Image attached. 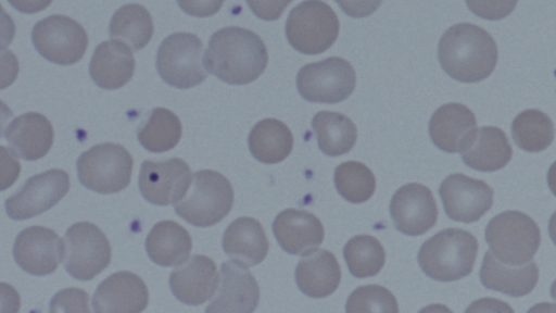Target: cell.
<instances>
[{"label":"cell","instance_id":"6da1fadb","mask_svg":"<svg viewBox=\"0 0 556 313\" xmlns=\"http://www.w3.org/2000/svg\"><path fill=\"white\" fill-rule=\"evenodd\" d=\"M267 62V49L261 37L236 26L215 32L204 53L206 71L230 85L254 82L265 71Z\"/></svg>","mask_w":556,"mask_h":313},{"label":"cell","instance_id":"7a4b0ae2","mask_svg":"<svg viewBox=\"0 0 556 313\" xmlns=\"http://www.w3.org/2000/svg\"><path fill=\"white\" fill-rule=\"evenodd\" d=\"M438 57L444 72L462 83H477L489 77L497 62V46L483 28L459 23L441 37Z\"/></svg>","mask_w":556,"mask_h":313},{"label":"cell","instance_id":"3957f363","mask_svg":"<svg viewBox=\"0 0 556 313\" xmlns=\"http://www.w3.org/2000/svg\"><path fill=\"white\" fill-rule=\"evenodd\" d=\"M477 252L473 235L460 228H446L421 245L418 263L430 278L453 281L472 272Z\"/></svg>","mask_w":556,"mask_h":313},{"label":"cell","instance_id":"277c9868","mask_svg":"<svg viewBox=\"0 0 556 313\" xmlns=\"http://www.w3.org/2000/svg\"><path fill=\"white\" fill-rule=\"evenodd\" d=\"M232 203L230 181L216 171L201 170L193 174L187 193L175 203V211L193 226L210 227L230 212Z\"/></svg>","mask_w":556,"mask_h":313},{"label":"cell","instance_id":"5b68a950","mask_svg":"<svg viewBox=\"0 0 556 313\" xmlns=\"http://www.w3.org/2000/svg\"><path fill=\"white\" fill-rule=\"evenodd\" d=\"M485 240L497 260L517 266L532 260L541 242V233L527 214L506 211L488 223Z\"/></svg>","mask_w":556,"mask_h":313},{"label":"cell","instance_id":"8992f818","mask_svg":"<svg viewBox=\"0 0 556 313\" xmlns=\"http://www.w3.org/2000/svg\"><path fill=\"white\" fill-rule=\"evenodd\" d=\"M132 156L121 145L105 142L83 152L76 162L80 184L98 193L125 189L131 178Z\"/></svg>","mask_w":556,"mask_h":313},{"label":"cell","instance_id":"52a82bcc","mask_svg":"<svg viewBox=\"0 0 556 313\" xmlns=\"http://www.w3.org/2000/svg\"><path fill=\"white\" fill-rule=\"evenodd\" d=\"M339 27V20L330 5L320 0H306L290 11L286 35L296 51L318 54L334 43Z\"/></svg>","mask_w":556,"mask_h":313},{"label":"cell","instance_id":"ba28073f","mask_svg":"<svg viewBox=\"0 0 556 313\" xmlns=\"http://www.w3.org/2000/svg\"><path fill=\"white\" fill-rule=\"evenodd\" d=\"M203 45L191 33H175L166 37L156 57L161 78L175 88H192L206 78L202 65Z\"/></svg>","mask_w":556,"mask_h":313},{"label":"cell","instance_id":"9c48e42d","mask_svg":"<svg viewBox=\"0 0 556 313\" xmlns=\"http://www.w3.org/2000/svg\"><path fill=\"white\" fill-rule=\"evenodd\" d=\"M355 84L353 66L340 57L306 64L296 75L300 96L311 102H341L351 96Z\"/></svg>","mask_w":556,"mask_h":313},{"label":"cell","instance_id":"30bf717a","mask_svg":"<svg viewBox=\"0 0 556 313\" xmlns=\"http://www.w3.org/2000/svg\"><path fill=\"white\" fill-rule=\"evenodd\" d=\"M64 245V267L75 279L90 280L111 262L106 236L90 222L73 224L65 233Z\"/></svg>","mask_w":556,"mask_h":313},{"label":"cell","instance_id":"8fae6325","mask_svg":"<svg viewBox=\"0 0 556 313\" xmlns=\"http://www.w3.org/2000/svg\"><path fill=\"white\" fill-rule=\"evenodd\" d=\"M34 47L48 61L71 65L85 54L88 37L84 27L65 15H51L39 21L33 28Z\"/></svg>","mask_w":556,"mask_h":313},{"label":"cell","instance_id":"7c38bea8","mask_svg":"<svg viewBox=\"0 0 556 313\" xmlns=\"http://www.w3.org/2000/svg\"><path fill=\"white\" fill-rule=\"evenodd\" d=\"M70 189L68 174L51 168L29 177L22 188L4 202L10 218L23 221L43 213L63 199Z\"/></svg>","mask_w":556,"mask_h":313},{"label":"cell","instance_id":"4fadbf2b","mask_svg":"<svg viewBox=\"0 0 556 313\" xmlns=\"http://www.w3.org/2000/svg\"><path fill=\"white\" fill-rule=\"evenodd\" d=\"M191 181L189 165L178 158L157 162L143 161L138 177L142 197L156 205H168L181 200Z\"/></svg>","mask_w":556,"mask_h":313},{"label":"cell","instance_id":"5bb4252c","mask_svg":"<svg viewBox=\"0 0 556 313\" xmlns=\"http://www.w3.org/2000/svg\"><path fill=\"white\" fill-rule=\"evenodd\" d=\"M446 215L462 223L478 221L493 204V189L460 173L448 175L439 189Z\"/></svg>","mask_w":556,"mask_h":313},{"label":"cell","instance_id":"9a60e30c","mask_svg":"<svg viewBox=\"0 0 556 313\" xmlns=\"http://www.w3.org/2000/svg\"><path fill=\"white\" fill-rule=\"evenodd\" d=\"M65 245L59 235L43 226H30L18 233L13 245L16 264L26 273L43 276L56 270L64 258Z\"/></svg>","mask_w":556,"mask_h":313},{"label":"cell","instance_id":"2e32d148","mask_svg":"<svg viewBox=\"0 0 556 313\" xmlns=\"http://www.w3.org/2000/svg\"><path fill=\"white\" fill-rule=\"evenodd\" d=\"M395 228L408 236H420L434 226L437 203L431 190L417 183L400 187L390 202Z\"/></svg>","mask_w":556,"mask_h":313},{"label":"cell","instance_id":"e0dca14e","mask_svg":"<svg viewBox=\"0 0 556 313\" xmlns=\"http://www.w3.org/2000/svg\"><path fill=\"white\" fill-rule=\"evenodd\" d=\"M260 300L258 285L245 265L227 261L220 266L219 286L205 312L250 313Z\"/></svg>","mask_w":556,"mask_h":313},{"label":"cell","instance_id":"ac0fdd59","mask_svg":"<svg viewBox=\"0 0 556 313\" xmlns=\"http://www.w3.org/2000/svg\"><path fill=\"white\" fill-rule=\"evenodd\" d=\"M149 302L144 281L131 272H116L97 287L92 309L98 313L141 312Z\"/></svg>","mask_w":556,"mask_h":313},{"label":"cell","instance_id":"d6986e66","mask_svg":"<svg viewBox=\"0 0 556 313\" xmlns=\"http://www.w3.org/2000/svg\"><path fill=\"white\" fill-rule=\"evenodd\" d=\"M218 273L214 261L202 254H195L173 271L169 287L173 295L182 303L199 305L207 301L218 286Z\"/></svg>","mask_w":556,"mask_h":313},{"label":"cell","instance_id":"ffe728a7","mask_svg":"<svg viewBox=\"0 0 556 313\" xmlns=\"http://www.w3.org/2000/svg\"><path fill=\"white\" fill-rule=\"evenodd\" d=\"M477 122L470 109L462 103H446L432 114L429 134L432 142L450 153L463 152L472 140Z\"/></svg>","mask_w":556,"mask_h":313},{"label":"cell","instance_id":"44dd1931","mask_svg":"<svg viewBox=\"0 0 556 313\" xmlns=\"http://www.w3.org/2000/svg\"><path fill=\"white\" fill-rule=\"evenodd\" d=\"M273 231L279 246L288 253L306 255L324 240L321 222L304 210L287 209L274 220Z\"/></svg>","mask_w":556,"mask_h":313},{"label":"cell","instance_id":"7402d4cb","mask_svg":"<svg viewBox=\"0 0 556 313\" xmlns=\"http://www.w3.org/2000/svg\"><path fill=\"white\" fill-rule=\"evenodd\" d=\"M3 136L12 151L27 161L43 158L53 143L54 132L50 121L37 112L15 117L4 129Z\"/></svg>","mask_w":556,"mask_h":313},{"label":"cell","instance_id":"603a6c76","mask_svg":"<svg viewBox=\"0 0 556 313\" xmlns=\"http://www.w3.org/2000/svg\"><path fill=\"white\" fill-rule=\"evenodd\" d=\"M135 65L134 54L125 42L109 40L96 48L90 60L89 74L98 87L113 90L131 79Z\"/></svg>","mask_w":556,"mask_h":313},{"label":"cell","instance_id":"cb8c5ba5","mask_svg":"<svg viewBox=\"0 0 556 313\" xmlns=\"http://www.w3.org/2000/svg\"><path fill=\"white\" fill-rule=\"evenodd\" d=\"M222 245L229 258L245 266L260 264L269 249L263 226L257 220L248 216L238 217L228 225Z\"/></svg>","mask_w":556,"mask_h":313},{"label":"cell","instance_id":"d4e9b609","mask_svg":"<svg viewBox=\"0 0 556 313\" xmlns=\"http://www.w3.org/2000/svg\"><path fill=\"white\" fill-rule=\"evenodd\" d=\"M539 270L530 261L521 265H507L495 258L491 251L484 254L480 280L489 289L510 297H522L533 290L538 283Z\"/></svg>","mask_w":556,"mask_h":313},{"label":"cell","instance_id":"484cf974","mask_svg":"<svg viewBox=\"0 0 556 313\" xmlns=\"http://www.w3.org/2000/svg\"><path fill=\"white\" fill-rule=\"evenodd\" d=\"M294 275L299 289L311 298L330 296L341 280V270L336 256L324 249H316L301 259Z\"/></svg>","mask_w":556,"mask_h":313},{"label":"cell","instance_id":"4316f807","mask_svg":"<svg viewBox=\"0 0 556 313\" xmlns=\"http://www.w3.org/2000/svg\"><path fill=\"white\" fill-rule=\"evenodd\" d=\"M513 150L506 134L495 126L477 128L462 159L469 167L481 172L503 168L511 159Z\"/></svg>","mask_w":556,"mask_h":313},{"label":"cell","instance_id":"83f0119b","mask_svg":"<svg viewBox=\"0 0 556 313\" xmlns=\"http://www.w3.org/2000/svg\"><path fill=\"white\" fill-rule=\"evenodd\" d=\"M192 249L188 230L174 221H161L146 238V251L150 260L161 266L184 264Z\"/></svg>","mask_w":556,"mask_h":313},{"label":"cell","instance_id":"f1b7e54d","mask_svg":"<svg viewBox=\"0 0 556 313\" xmlns=\"http://www.w3.org/2000/svg\"><path fill=\"white\" fill-rule=\"evenodd\" d=\"M251 154L260 162L275 164L283 161L293 147L289 127L279 120L264 118L251 129L248 138Z\"/></svg>","mask_w":556,"mask_h":313},{"label":"cell","instance_id":"f546056e","mask_svg":"<svg viewBox=\"0 0 556 313\" xmlns=\"http://www.w3.org/2000/svg\"><path fill=\"white\" fill-rule=\"evenodd\" d=\"M319 149L329 156L348 153L357 139V128L348 116L331 111H320L312 120Z\"/></svg>","mask_w":556,"mask_h":313},{"label":"cell","instance_id":"4dcf8cb0","mask_svg":"<svg viewBox=\"0 0 556 313\" xmlns=\"http://www.w3.org/2000/svg\"><path fill=\"white\" fill-rule=\"evenodd\" d=\"M153 35V22L149 11L141 4L121 7L110 22L111 38L121 39L134 50L144 48Z\"/></svg>","mask_w":556,"mask_h":313},{"label":"cell","instance_id":"1f68e13d","mask_svg":"<svg viewBox=\"0 0 556 313\" xmlns=\"http://www.w3.org/2000/svg\"><path fill=\"white\" fill-rule=\"evenodd\" d=\"M179 117L168 109L155 108L149 120L139 128L137 138L150 152H165L177 146L181 138Z\"/></svg>","mask_w":556,"mask_h":313},{"label":"cell","instance_id":"d6a6232c","mask_svg":"<svg viewBox=\"0 0 556 313\" xmlns=\"http://www.w3.org/2000/svg\"><path fill=\"white\" fill-rule=\"evenodd\" d=\"M515 143L528 152L545 150L554 139V124L544 112L530 109L519 113L511 123Z\"/></svg>","mask_w":556,"mask_h":313},{"label":"cell","instance_id":"836d02e7","mask_svg":"<svg viewBox=\"0 0 556 313\" xmlns=\"http://www.w3.org/2000/svg\"><path fill=\"white\" fill-rule=\"evenodd\" d=\"M343 255L351 274L358 278L377 275L386 261L382 245L370 235L351 238L344 246Z\"/></svg>","mask_w":556,"mask_h":313},{"label":"cell","instance_id":"e575fe53","mask_svg":"<svg viewBox=\"0 0 556 313\" xmlns=\"http://www.w3.org/2000/svg\"><path fill=\"white\" fill-rule=\"evenodd\" d=\"M334 186L340 196L352 203H362L374 195L376 178L363 163L346 161L334 171Z\"/></svg>","mask_w":556,"mask_h":313},{"label":"cell","instance_id":"d590c367","mask_svg":"<svg viewBox=\"0 0 556 313\" xmlns=\"http://www.w3.org/2000/svg\"><path fill=\"white\" fill-rule=\"evenodd\" d=\"M346 312H399L395 297L387 288L367 285L356 288L348 298Z\"/></svg>","mask_w":556,"mask_h":313},{"label":"cell","instance_id":"8d00e7d4","mask_svg":"<svg viewBox=\"0 0 556 313\" xmlns=\"http://www.w3.org/2000/svg\"><path fill=\"white\" fill-rule=\"evenodd\" d=\"M468 9L479 17L498 21L509 15L518 0H465Z\"/></svg>","mask_w":556,"mask_h":313},{"label":"cell","instance_id":"74e56055","mask_svg":"<svg viewBox=\"0 0 556 313\" xmlns=\"http://www.w3.org/2000/svg\"><path fill=\"white\" fill-rule=\"evenodd\" d=\"M51 312H89L88 295L80 289L70 288L59 291L50 303Z\"/></svg>","mask_w":556,"mask_h":313},{"label":"cell","instance_id":"f35d334b","mask_svg":"<svg viewBox=\"0 0 556 313\" xmlns=\"http://www.w3.org/2000/svg\"><path fill=\"white\" fill-rule=\"evenodd\" d=\"M252 12L265 21L280 17L292 0H245Z\"/></svg>","mask_w":556,"mask_h":313},{"label":"cell","instance_id":"ab89813d","mask_svg":"<svg viewBox=\"0 0 556 313\" xmlns=\"http://www.w3.org/2000/svg\"><path fill=\"white\" fill-rule=\"evenodd\" d=\"M225 0H177L180 9L189 15L206 17L219 11Z\"/></svg>","mask_w":556,"mask_h":313},{"label":"cell","instance_id":"60d3db41","mask_svg":"<svg viewBox=\"0 0 556 313\" xmlns=\"http://www.w3.org/2000/svg\"><path fill=\"white\" fill-rule=\"evenodd\" d=\"M342 11L351 17L361 18L372 14L382 0H334Z\"/></svg>","mask_w":556,"mask_h":313},{"label":"cell","instance_id":"b9f144b4","mask_svg":"<svg viewBox=\"0 0 556 313\" xmlns=\"http://www.w3.org/2000/svg\"><path fill=\"white\" fill-rule=\"evenodd\" d=\"M9 3L22 13H37L50 5L52 0H8Z\"/></svg>","mask_w":556,"mask_h":313},{"label":"cell","instance_id":"7bdbcfd3","mask_svg":"<svg viewBox=\"0 0 556 313\" xmlns=\"http://www.w3.org/2000/svg\"><path fill=\"white\" fill-rule=\"evenodd\" d=\"M547 184H548L551 191L556 197V161L551 165V167L548 170Z\"/></svg>","mask_w":556,"mask_h":313},{"label":"cell","instance_id":"ee69618b","mask_svg":"<svg viewBox=\"0 0 556 313\" xmlns=\"http://www.w3.org/2000/svg\"><path fill=\"white\" fill-rule=\"evenodd\" d=\"M548 233L553 242L556 245V212L549 218Z\"/></svg>","mask_w":556,"mask_h":313},{"label":"cell","instance_id":"f6af8a7d","mask_svg":"<svg viewBox=\"0 0 556 313\" xmlns=\"http://www.w3.org/2000/svg\"><path fill=\"white\" fill-rule=\"evenodd\" d=\"M551 296L556 301V280L553 283L551 287Z\"/></svg>","mask_w":556,"mask_h":313}]
</instances>
